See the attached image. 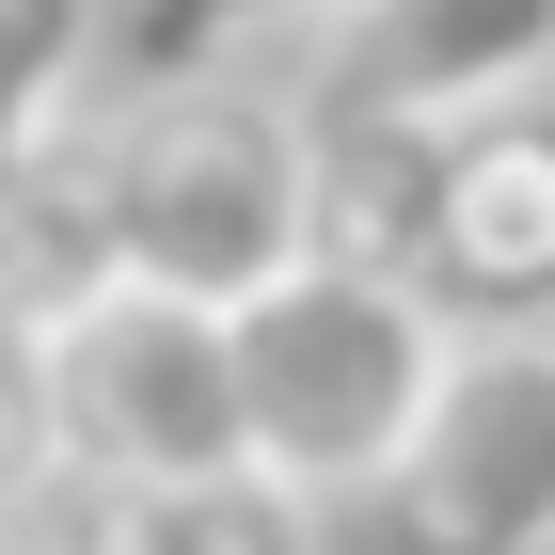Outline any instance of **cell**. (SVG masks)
Masks as SVG:
<instances>
[{
	"label": "cell",
	"instance_id": "cell-1",
	"mask_svg": "<svg viewBox=\"0 0 555 555\" xmlns=\"http://www.w3.org/2000/svg\"><path fill=\"white\" fill-rule=\"evenodd\" d=\"M95 143H112V255L143 286H191V301H238L286 286L318 255V112L270 95L255 64L222 80H95Z\"/></svg>",
	"mask_w": 555,
	"mask_h": 555
},
{
	"label": "cell",
	"instance_id": "cell-2",
	"mask_svg": "<svg viewBox=\"0 0 555 555\" xmlns=\"http://www.w3.org/2000/svg\"><path fill=\"white\" fill-rule=\"evenodd\" d=\"M461 334L444 301L397 286V270H349V255H301L286 286L238 301V397H255V461L318 508H365L397 476V444L428 428Z\"/></svg>",
	"mask_w": 555,
	"mask_h": 555
},
{
	"label": "cell",
	"instance_id": "cell-3",
	"mask_svg": "<svg viewBox=\"0 0 555 555\" xmlns=\"http://www.w3.org/2000/svg\"><path fill=\"white\" fill-rule=\"evenodd\" d=\"M48 413H64V476L112 492V476H207L255 461V397H238V318L191 286H143L112 270L95 301L48 318Z\"/></svg>",
	"mask_w": 555,
	"mask_h": 555
},
{
	"label": "cell",
	"instance_id": "cell-4",
	"mask_svg": "<svg viewBox=\"0 0 555 555\" xmlns=\"http://www.w3.org/2000/svg\"><path fill=\"white\" fill-rule=\"evenodd\" d=\"M365 508H382V555H555V318L461 334L428 428Z\"/></svg>",
	"mask_w": 555,
	"mask_h": 555
},
{
	"label": "cell",
	"instance_id": "cell-5",
	"mask_svg": "<svg viewBox=\"0 0 555 555\" xmlns=\"http://www.w3.org/2000/svg\"><path fill=\"white\" fill-rule=\"evenodd\" d=\"M413 286L444 301V334H540L555 318V80L428 128Z\"/></svg>",
	"mask_w": 555,
	"mask_h": 555
},
{
	"label": "cell",
	"instance_id": "cell-6",
	"mask_svg": "<svg viewBox=\"0 0 555 555\" xmlns=\"http://www.w3.org/2000/svg\"><path fill=\"white\" fill-rule=\"evenodd\" d=\"M555 80V0H365L334 33L349 112H492Z\"/></svg>",
	"mask_w": 555,
	"mask_h": 555
},
{
	"label": "cell",
	"instance_id": "cell-7",
	"mask_svg": "<svg viewBox=\"0 0 555 555\" xmlns=\"http://www.w3.org/2000/svg\"><path fill=\"white\" fill-rule=\"evenodd\" d=\"M318 492H286L270 461H207V476H112L80 492L64 540L80 555H318Z\"/></svg>",
	"mask_w": 555,
	"mask_h": 555
},
{
	"label": "cell",
	"instance_id": "cell-8",
	"mask_svg": "<svg viewBox=\"0 0 555 555\" xmlns=\"http://www.w3.org/2000/svg\"><path fill=\"white\" fill-rule=\"evenodd\" d=\"M95 48H112V0H0V191L95 95Z\"/></svg>",
	"mask_w": 555,
	"mask_h": 555
},
{
	"label": "cell",
	"instance_id": "cell-9",
	"mask_svg": "<svg viewBox=\"0 0 555 555\" xmlns=\"http://www.w3.org/2000/svg\"><path fill=\"white\" fill-rule=\"evenodd\" d=\"M318 33L301 0H112V48H95V80H222V64H255V48Z\"/></svg>",
	"mask_w": 555,
	"mask_h": 555
},
{
	"label": "cell",
	"instance_id": "cell-10",
	"mask_svg": "<svg viewBox=\"0 0 555 555\" xmlns=\"http://www.w3.org/2000/svg\"><path fill=\"white\" fill-rule=\"evenodd\" d=\"M64 492V413H48V318L0 286V524H33Z\"/></svg>",
	"mask_w": 555,
	"mask_h": 555
},
{
	"label": "cell",
	"instance_id": "cell-11",
	"mask_svg": "<svg viewBox=\"0 0 555 555\" xmlns=\"http://www.w3.org/2000/svg\"><path fill=\"white\" fill-rule=\"evenodd\" d=\"M0 555H80V540H48V524H0Z\"/></svg>",
	"mask_w": 555,
	"mask_h": 555
},
{
	"label": "cell",
	"instance_id": "cell-12",
	"mask_svg": "<svg viewBox=\"0 0 555 555\" xmlns=\"http://www.w3.org/2000/svg\"><path fill=\"white\" fill-rule=\"evenodd\" d=\"M301 16H318V33H349V16H365V0H301Z\"/></svg>",
	"mask_w": 555,
	"mask_h": 555
}]
</instances>
